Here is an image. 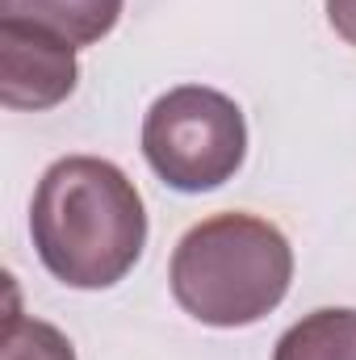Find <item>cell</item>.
Returning <instances> with one entry per match:
<instances>
[{
  "mask_svg": "<svg viewBox=\"0 0 356 360\" xmlns=\"http://www.w3.org/2000/svg\"><path fill=\"white\" fill-rule=\"evenodd\" d=\"M38 260L68 289H109L139 264L147 210L117 164L96 155L55 160L30 201Z\"/></svg>",
  "mask_w": 356,
  "mask_h": 360,
  "instance_id": "1",
  "label": "cell"
},
{
  "mask_svg": "<svg viewBox=\"0 0 356 360\" xmlns=\"http://www.w3.org/2000/svg\"><path fill=\"white\" fill-rule=\"evenodd\" d=\"M293 281L289 239L256 214H214L172 252L168 285L184 314L205 327H252L272 314Z\"/></svg>",
  "mask_w": 356,
  "mask_h": 360,
  "instance_id": "2",
  "label": "cell"
},
{
  "mask_svg": "<svg viewBox=\"0 0 356 360\" xmlns=\"http://www.w3.org/2000/svg\"><path fill=\"white\" fill-rule=\"evenodd\" d=\"M143 155L177 193H210L235 176L248 155L243 109L218 89H168L143 117Z\"/></svg>",
  "mask_w": 356,
  "mask_h": 360,
  "instance_id": "3",
  "label": "cell"
},
{
  "mask_svg": "<svg viewBox=\"0 0 356 360\" xmlns=\"http://www.w3.org/2000/svg\"><path fill=\"white\" fill-rule=\"evenodd\" d=\"M80 80L76 46L30 21L0 17V101L8 109H55Z\"/></svg>",
  "mask_w": 356,
  "mask_h": 360,
  "instance_id": "4",
  "label": "cell"
},
{
  "mask_svg": "<svg viewBox=\"0 0 356 360\" xmlns=\"http://www.w3.org/2000/svg\"><path fill=\"white\" fill-rule=\"evenodd\" d=\"M122 4L126 0H0V17L51 30L72 46H92L117 25Z\"/></svg>",
  "mask_w": 356,
  "mask_h": 360,
  "instance_id": "5",
  "label": "cell"
},
{
  "mask_svg": "<svg viewBox=\"0 0 356 360\" xmlns=\"http://www.w3.org/2000/svg\"><path fill=\"white\" fill-rule=\"evenodd\" d=\"M272 360H356V310H314L298 319L281 340Z\"/></svg>",
  "mask_w": 356,
  "mask_h": 360,
  "instance_id": "6",
  "label": "cell"
},
{
  "mask_svg": "<svg viewBox=\"0 0 356 360\" xmlns=\"http://www.w3.org/2000/svg\"><path fill=\"white\" fill-rule=\"evenodd\" d=\"M0 360H76V348L59 327L42 319H25L13 306L0 331Z\"/></svg>",
  "mask_w": 356,
  "mask_h": 360,
  "instance_id": "7",
  "label": "cell"
},
{
  "mask_svg": "<svg viewBox=\"0 0 356 360\" xmlns=\"http://www.w3.org/2000/svg\"><path fill=\"white\" fill-rule=\"evenodd\" d=\"M327 21L348 46H356V0H327Z\"/></svg>",
  "mask_w": 356,
  "mask_h": 360,
  "instance_id": "8",
  "label": "cell"
}]
</instances>
